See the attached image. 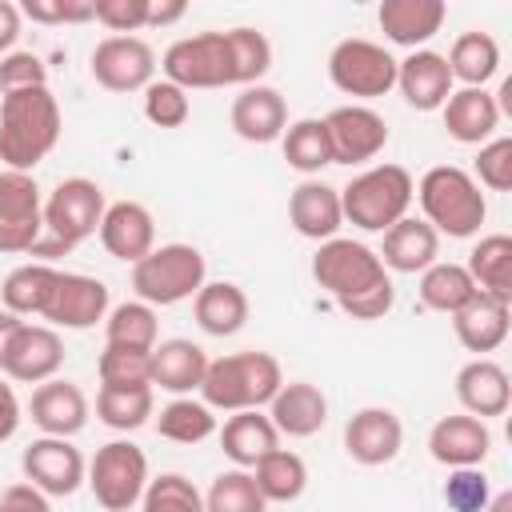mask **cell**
Here are the masks:
<instances>
[{
  "label": "cell",
  "mask_w": 512,
  "mask_h": 512,
  "mask_svg": "<svg viewBox=\"0 0 512 512\" xmlns=\"http://www.w3.org/2000/svg\"><path fill=\"white\" fill-rule=\"evenodd\" d=\"M44 232V200L32 172H0V252H32Z\"/></svg>",
  "instance_id": "8fae6325"
},
{
  "label": "cell",
  "mask_w": 512,
  "mask_h": 512,
  "mask_svg": "<svg viewBox=\"0 0 512 512\" xmlns=\"http://www.w3.org/2000/svg\"><path fill=\"white\" fill-rule=\"evenodd\" d=\"M20 400H16V392H12V384L0 376V444L4 440H12L16 436V428H20Z\"/></svg>",
  "instance_id": "db71d44e"
},
{
  "label": "cell",
  "mask_w": 512,
  "mask_h": 512,
  "mask_svg": "<svg viewBox=\"0 0 512 512\" xmlns=\"http://www.w3.org/2000/svg\"><path fill=\"white\" fill-rule=\"evenodd\" d=\"M48 68L36 52H8L0 56V92H20V88H44Z\"/></svg>",
  "instance_id": "681fc988"
},
{
  "label": "cell",
  "mask_w": 512,
  "mask_h": 512,
  "mask_svg": "<svg viewBox=\"0 0 512 512\" xmlns=\"http://www.w3.org/2000/svg\"><path fill=\"white\" fill-rule=\"evenodd\" d=\"M160 72L168 84L192 88H228V60H224V32H196L168 44Z\"/></svg>",
  "instance_id": "30bf717a"
},
{
  "label": "cell",
  "mask_w": 512,
  "mask_h": 512,
  "mask_svg": "<svg viewBox=\"0 0 512 512\" xmlns=\"http://www.w3.org/2000/svg\"><path fill=\"white\" fill-rule=\"evenodd\" d=\"M228 120H232V132L240 140H248V144H272L288 128V104H284V96L276 88L252 84V88H244L232 100Z\"/></svg>",
  "instance_id": "7402d4cb"
},
{
  "label": "cell",
  "mask_w": 512,
  "mask_h": 512,
  "mask_svg": "<svg viewBox=\"0 0 512 512\" xmlns=\"http://www.w3.org/2000/svg\"><path fill=\"white\" fill-rule=\"evenodd\" d=\"M20 24H24V16H20V4H12V0H0V56L16 52V40H20Z\"/></svg>",
  "instance_id": "11a10c76"
},
{
  "label": "cell",
  "mask_w": 512,
  "mask_h": 512,
  "mask_svg": "<svg viewBox=\"0 0 512 512\" xmlns=\"http://www.w3.org/2000/svg\"><path fill=\"white\" fill-rule=\"evenodd\" d=\"M20 16H28L32 24H84V20H96L92 0H24Z\"/></svg>",
  "instance_id": "f907efd6"
},
{
  "label": "cell",
  "mask_w": 512,
  "mask_h": 512,
  "mask_svg": "<svg viewBox=\"0 0 512 512\" xmlns=\"http://www.w3.org/2000/svg\"><path fill=\"white\" fill-rule=\"evenodd\" d=\"M84 484L92 488V496L104 512H128L132 504H140V496L148 488L144 448L132 440H108L104 448H96Z\"/></svg>",
  "instance_id": "ba28073f"
},
{
  "label": "cell",
  "mask_w": 512,
  "mask_h": 512,
  "mask_svg": "<svg viewBox=\"0 0 512 512\" xmlns=\"http://www.w3.org/2000/svg\"><path fill=\"white\" fill-rule=\"evenodd\" d=\"M252 480L268 504H292L308 488V464H304V456H296L288 448H272L264 460H256Z\"/></svg>",
  "instance_id": "e575fe53"
},
{
  "label": "cell",
  "mask_w": 512,
  "mask_h": 512,
  "mask_svg": "<svg viewBox=\"0 0 512 512\" xmlns=\"http://www.w3.org/2000/svg\"><path fill=\"white\" fill-rule=\"evenodd\" d=\"M464 268H468L476 292L512 304V236H504V232L480 236V244L468 252Z\"/></svg>",
  "instance_id": "d6a6232c"
},
{
  "label": "cell",
  "mask_w": 512,
  "mask_h": 512,
  "mask_svg": "<svg viewBox=\"0 0 512 512\" xmlns=\"http://www.w3.org/2000/svg\"><path fill=\"white\" fill-rule=\"evenodd\" d=\"M412 196H416V180L408 168L372 164L340 188V208H344L348 224H356L364 232H388L396 220L408 216Z\"/></svg>",
  "instance_id": "8992f818"
},
{
  "label": "cell",
  "mask_w": 512,
  "mask_h": 512,
  "mask_svg": "<svg viewBox=\"0 0 512 512\" xmlns=\"http://www.w3.org/2000/svg\"><path fill=\"white\" fill-rule=\"evenodd\" d=\"M60 104L52 88H20L0 100V160L12 172H32L60 140Z\"/></svg>",
  "instance_id": "7a4b0ae2"
},
{
  "label": "cell",
  "mask_w": 512,
  "mask_h": 512,
  "mask_svg": "<svg viewBox=\"0 0 512 512\" xmlns=\"http://www.w3.org/2000/svg\"><path fill=\"white\" fill-rule=\"evenodd\" d=\"M280 384H284V372L272 352H232V356L208 360L200 396L212 412H248V408L272 404Z\"/></svg>",
  "instance_id": "3957f363"
},
{
  "label": "cell",
  "mask_w": 512,
  "mask_h": 512,
  "mask_svg": "<svg viewBox=\"0 0 512 512\" xmlns=\"http://www.w3.org/2000/svg\"><path fill=\"white\" fill-rule=\"evenodd\" d=\"M96 372H100V384L108 388H152V364H148V352H132V348H112L104 344L100 360H96Z\"/></svg>",
  "instance_id": "f6af8a7d"
},
{
  "label": "cell",
  "mask_w": 512,
  "mask_h": 512,
  "mask_svg": "<svg viewBox=\"0 0 512 512\" xmlns=\"http://www.w3.org/2000/svg\"><path fill=\"white\" fill-rule=\"evenodd\" d=\"M140 512H204V492L180 472H160L156 480H148Z\"/></svg>",
  "instance_id": "ee69618b"
},
{
  "label": "cell",
  "mask_w": 512,
  "mask_h": 512,
  "mask_svg": "<svg viewBox=\"0 0 512 512\" xmlns=\"http://www.w3.org/2000/svg\"><path fill=\"white\" fill-rule=\"evenodd\" d=\"M288 220L304 240H332L344 224V208H340V188L324 184V180H300L288 196Z\"/></svg>",
  "instance_id": "603a6c76"
},
{
  "label": "cell",
  "mask_w": 512,
  "mask_h": 512,
  "mask_svg": "<svg viewBox=\"0 0 512 512\" xmlns=\"http://www.w3.org/2000/svg\"><path fill=\"white\" fill-rule=\"evenodd\" d=\"M508 328H512V304L492 300V296H484V292H476V296L452 316L456 340H460L468 352H476V356L496 352V348L508 340Z\"/></svg>",
  "instance_id": "f546056e"
},
{
  "label": "cell",
  "mask_w": 512,
  "mask_h": 512,
  "mask_svg": "<svg viewBox=\"0 0 512 512\" xmlns=\"http://www.w3.org/2000/svg\"><path fill=\"white\" fill-rule=\"evenodd\" d=\"M428 452L444 468H480L484 456L492 452V432L484 420L460 412V416H440L428 432Z\"/></svg>",
  "instance_id": "ffe728a7"
},
{
  "label": "cell",
  "mask_w": 512,
  "mask_h": 512,
  "mask_svg": "<svg viewBox=\"0 0 512 512\" xmlns=\"http://www.w3.org/2000/svg\"><path fill=\"white\" fill-rule=\"evenodd\" d=\"M192 312H196V324L208 332V336H236L244 324H248V296L240 284L232 280H204V288L192 296Z\"/></svg>",
  "instance_id": "1f68e13d"
},
{
  "label": "cell",
  "mask_w": 512,
  "mask_h": 512,
  "mask_svg": "<svg viewBox=\"0 0 512 512\" xmlns=\"http://www.w3.org/2000/svg\"><path fill=\"white\" fill-rule=\"evenodd\" d=\"M268 420H272V428L280 436H292V440L316 436L324 428V420H328V396L308 380L280 384V392L268 404Z\"/></svg>",
  "instance_id": "d4e9b609"
},
{
  "label": "cell",
  "mask_w": 512,
  "mask_h": 512,
  "mask_svg": "<svg viewBox=\"0 0 512 512\" xmlns=\"http://www.w3.org/2000/svg\"><path fill=\"white\" fill-rule=\"evenodd\" d=\"M420 208H424V224L436 228V236H452V240H468L480 232L484 216H488V200L480 192V184L472 180V172L456 168V164H436L420 176L416 184Z\"/></svg>",
  "instance_id": "5b68a950"
},
{
  "label": "cell",
  "mask_w": 512,
  "mask_h": 512,
  "mask_svg": "<svg viewBox=\"0 0 512 512\" xmlns=\"http://www.w3.org/2000/svg\"><path fill=\"white\" fill-rule=\"evenodd\" d=\"M312 280L352 316V320H384L396 304V284L380 256L348 236H332L312 256Z\"/></svg>",
  "instance_id": "6da1fadb"
},
{
  "label": "cell",
  "mask_w": 512,
  "mask_h": 512,
  "mask_svg": "<svg viewBox=\"0 0 512 512\" xmlns=\"http://www.w3.org/2000/svg\"><path fill=\"white\" fill-rule=\"evenodd\" d=\"M0 512H52V508H48V496L24 480L0 492Z\"/></svg>",
  "instance_id": "f5cc1de1"
},
{
  "label": "cell",
  "mask_w": 512,
  "mask_h": 512,
  "mask_svg": "<svg viewBox=\"0 0 512 512\" xmlns=\"http://www.w3.org/2000/svg\"><path fill=\"white\" fill-rule=\"evenodd\" d=\"M156 432L172 444H200L216 432V412L204 404V400H192V396H176L160 408L156 416Z\"/></svg>",
  "instance_id": "b9f144b4"
},
{
  "label": "cell",
  "mask_w": 512,
  "mask_h": 512,
  "mask_svg": "<svg viewBox=\"0 0 512 512\" xmlns=\"http://www.w3.org/2000/svg\"><path fill=\"white\" fill-rule=\"evenodd\" d=\"M184 12H188V4H184V0H148V28L176 24Z\"/></svg>",
  "instance_id": "9f6ffc18"
},
{
  "label": "cell",
  "mask_w": 512,
  "mask_h": 512,
  "mask_svg": "<svg viewBox=\"0 0 512 512\" xmlns=\"http://www.w3.org/2000/svg\"><path fill=\"white\" fill-rule=\"evenodd\" d=\"M220 448L236 468H256V460H264L272 448H280V432L272 428V420L260 408L248 412H232L220 428Z\"/></svg>",
  "instance_id": "4dcf8cb0"
},
{
  "label": "cell",
  "mask_w": 512,
  "mask_h": 512,
  "mask_svg": "<svg viewBox=\"0 0 512 512\" xmlns=\"http://www.w3.org/2000/svg\"><path fill=\"white\" fill-rule=\"evenodd\" d=\"M400 448H404V424L392 408H360L344 424V452L364 468L392 464Z\"/></svg>",
  "instance_id": "e0dca14e"
},
{
  "label": "cell",
  "mask_w": 512,
  "mask_h": 512,
  "mask_svg": "<svg viewBox=\"0 0 512 512\" xmlns=\"http://www.w3.org/2000/svg\"><path fill=\"white\" fill-rule=\"evenodd\" d=\"M104 336L112 348H132V352H152L160 324H156V308L144 300H124L116 308H108L104 316Z\"/></svg>",
  "instance_id": "ab89813d"
},
{
  "label": "cell",
  "mask_w": 512,
  "mask_h": 512,
  "mask_svg": "<svg viewBox=\"0 0 512 512\" xmlns=\"http://www.w3.org/2000/svg\"><path fill=\"white\" fill-rule=\"evenodd\" d=\"M104 316H108V284L96 276H84V272H60L40 320H48V328L84 332Z\"/></svg>",
  "instance_id": "2e32d148"
},
{
  "label": "cell",
  "mask_w": 512,
  "mask_h": 512,
  "mask_svg": "<svg viewBox=\"0 0 512 512\" xmlns=\"http://www.w3.org/2000/svg\"><path fill=\"white\" fill-rule=\"evenodd\" d=\"M20 468H24V480L32 488H40L44 496H72L88 476V464H84L80 448L64 436L32 440L20 456Z\"/></svg>",
  "instance_id": "5bb4252c"
},
{
  "label": "cell",
  "mask_w": 512,
  "mask_h": 512,
  "mask_svg": "<svg viewBox=\"0 0 512 512\" xmlns=\"http://www.w3.org/2000/svg\"><path fill=\"white\" fill-rule=\"evenodd\" d=\"M452 84L456 80L448 72V60L432 48H416L404 60H396V88H400L404 104L416 108V112L444 108V100L452 96Z\"/></svg>",
  "instance_id": "ac0fdd59"
},
{
  "label": "cell",
  "mask_w": 512,
  "mask_h": 512,
  "mask_svg": "<svg viewBox=\"0 0 512 512\" xmlns=\"http://www.w3.org/2000/svg\"><path fill=\"white\" fill-rule=\"evenodd\" d=\"M476 184L488 192H508L512 188V136H492L476 152Z\"/></svg>",
  "instance_id": "7dc6e473"
},
{
  "label": "cell",
  "mask_w": 512,
  "mask_h": 512,
  "mask_svg": "<svg viewBox=\"0 0 512 512\" xmlns=\"http://www.w3.org/2000/svg\"><path fill=\"white\" fill-rule=\"evenodd\" d=\"M28 412H32V424L44 432V436H64L72 440L84 424H88V396L80 392V384L72 380H44L36 384L32 400H28Z\"/></svg>",
  "instance_id": "44dd1931"
},
{
  "label": "cell",
  "mask_w": 512,
  "mask_h": 512,
  "mask_svg": "<svg viewBox=\"0 0 512 512\" xmlns=\"http://www.w3.org/2000/svg\"><path fill=\"white\" fill-rule=\"evenodd\" d=\"M204 276H208V260L196 244H160L132 264L136 300L152 308H172L180 300H192L204 288Z\"/></svg>",
  "instance_id": "52a82bcc"
},
{
  "label": "cell",
  "mask_w": 512,
  "mask_h": 512,
  "mask_svg": "<svg viewBox=\"0 0 512 512\" xmlns=\"http://www.w3.org/2000/svg\"><path fill=\"white\" fill-rule=\"evenodd\" d=\"M280 144H284V160H288V168H296V172L308 176V180H312L320 168L332 164V140H328L324 120H316V116L292 120V124L284 128Z\"/></svg>",
  "instance_id": "74e56055"
},
{
  "label": "cell",
  "mask_w": 512,
  "mask_h": 512,
  "mask_svg": "<svg viewBox=\"0 0 512 512\" xmlns=\"http://www.w3.org/2000/svg\"><path fill=\"white\" fill-rule=\"evenodd\" d=\"M204 512H268V500L260 496L248 468H228L204 492Z\"/></svg>",
  "instance_id": "7bdbcfd3"
},
{
  "label": "cell",
  "mask_w": 512,
  "mask_h": 512,
  "mask_svg": "<svg viewBox=\"0 0 512 512\" xmlns=\"http://www.w3.org/2000/svg\"><path fill=\"white\" fill-rule=\"evenodd\" d=\"M100 244L108 256L136 264L156 248V220L140 200H116L104 208L100 220Z\"/></svg>",
  "instance_id": "d6986e66"
},
{
  "label": "cell",
  "mask_w": 512,
  "mask_h": 512,
  "mask_svg": "<svg viewBox=\"0 0 512 512\" xmlns=\"http://www.w3.org/2000/svg\"><path fill=\"white\" fill-rule=\"evenodd\" d=\"M328 80L336 92L356 100H376L396 88V56L364 36H348L328 56Z\"/></svg>",
  "instance_id": "9c48e42d"
},
{
  "label": "cell",
  "mask_w": 512,
  "mask_h": 512,
  "mask_svg": "<svg viewBox=\"0 0 512 512\" xmlns=\"http://www.w3.org/2000/svg\"><path fill=\"white\" fill-rule=\"evenodd\" d=\"M444 0H384L376 8V20H380V32L400 44V48H424L440 28H444Z\"/></svg>",
  "instance_id": "484cf974"
},
{
  "label": "cell",
  "mask_w": 512,
  "mask_h": 512,
  "mask_svg": "<svg viewBox=\"0 0 512 512\" xmlns=\"http://www.w3.org/2000/svg\"><path fill=\"white\" fill-rule=\"evenodd\" d=\"M156 412V400H152V388H108L100 384L96 392V420L116 428V432H136L148 424V416Z\"/></svg>",
  "instance_id": "60d3db41"
},
{
  "label": "cell",
  "mask_w": 512,
  "mask_h": 512,
  "mask_svg": "<svg viewBox=\"0 0 512 512\" xmlns=\"http://www.w3.org/2000/svg\"><path fill=\"white\" fill-rule=\"evenodd\" d=\"M224 60H228V84L252 88L272 68V44L256 28H228L224 32Z\"/></svg>",
  "instance_id": "f35d334b"
},
{
  "label": "cell",
  "mask_w": 512,
  "mask_h": 512,
  "mask_svg": "<svg viewBox=\"0 0 512 512\" xmlns=\"http://www.w3.org/2000/svg\"><path fill=\"white\" fill-rule=\"evenodd\" d=\"M380 264L388 272H404V276H416L424 272L428 264H436L440 256V236L432 224L416 220V216H404L396 220L388 232H384V244H380Z\"/></svg>",
  "instance_id": "f1b7e54d"
},
{
  "label": "cell",
  "mask_w": 512,
  "mask_h": 512,
  "mask_svg": "<svg viewBox=\"0 0 512 512\" xmlns=\"http://www.w3.org/2000/svg\"><path fill=\"white\" fill-rule=\"evenodd\" d=\"M444 128L452 140L460 144H488L500 128V100L484 88H452V96L444 100Z\"/></svg>",
  "instance_id": "4316f807"
},
{
  "label": "cell",
  "mask_w": 512,
  "mask_h": 512,
  "mask_svg": "<svg viewBox=\"0 0 512 512\" xmlns=\"http://www.w3.org/2000/svg\"><path fill=\"white\" fill-rule=\"evenodd\" d=\"M20 324H24L20 316H12V312L0 308V364H4V352H8V344H12V336H16Z\"/></svg>",
  "instance_id": "6f0895ef"
},
{
  "label": "cell",
  "mask_w": 512,
  "mask_h": 512,
  "mask_svg": "<svg viewBox=\"0 0 512 512\" xmlns=\"http://www.w3.org/2000/svg\"><path fill=\"white\" fill-rule=\"evenodd\" d=\"M472 296H476V284H472L464 264L436 260L420 272V304L440 312V316H456Z\"/></svg>",
  "instance_id": "d590c367"
},
{
  "label": "cell",
  "mask_w": 512,
  "mask_h": 512,
  "mask_svg": "<svg viewBox=\"0 0 512 512\" xmlns=\"http://www.w3.org/2000/svg\"><path fill=\"white\" fill-rule=\"evenodd\" d=\"M332 140V164H368L388 144V124L368 104H340L324 116Z\"/></svg>",
  "instance_id": "4fadbf2b"
},
{
  "label": "cell",
  "mask_w": 512,
  "mask_h": 512,
  "mask_svg": "<svg viewBox=\"0 0 512 512\" xmlns=\"http://www.w3.org/2000/svg\"><path fill=\"white\" fill-rule=\"evenodd\" d=\"M92 80L108 92H144L156 76V52L140 36H104L92 48Z\"/></svg>",
  "instance_id": "7c38bea8"
},
{
  "label": "cell",
  "mask_w": 512,
  "mask_h": 512,
  "mask_svg": "<svg viewBox=\"0 0 512 512\" xmlns=\"http://www.w3.org/2000/svg\"><path fill=\"white\" fill-rule=\"evenodd\" d=\"M92 12L108 32H120V36L148 28V0H92Z\"/></svg>",
  "instance_id": "816d5d0a"
},
{
  "label": "cell",
  "mask_w": 512,
  "mask_h": 512,
  "mask_svg": "<svg viewBox=\"0 0 512 512\" xmlns=\"http://www.w3.org/2000/svg\"><path fill=\"white\" fill-rule=\"evenodd\" d=\"M64 364V340L56 328L48 324H20L8 352H4V364H0V376L8 380H20V384H44L60 372Z\"/></svg>",
  "instance_id": "9a60e30c"
},
{
  "label": "cell",
  "mask_w": 512,
  "mask_h": 512,
  "mask_svg": "<svg viewBox=\"0 0 512 512\" xmlns=\"http://www.w3.org/2000/svg\"><path fill=\"white\" fill-rule=\"evenodd\" d=\"M456 400L468 416L476 420H488V416H504L508 404H512V384H508V372L488 360V356H476L468 360L460 372H456Z\"/></svg>",
  "instance_id": "cb8c5ba5"
},
{
  "label": "cell",
  "mask_w": 512,
  "mask_h": 512,
  "mask_svg": "<svg viewBox=\"0 0 512 512\" xmlns=\"http://www.w3.org/2000/svg\"><path fill=\"white\" fill-rule=\"evenodd\" d=\"M144 116L156 124V128H180L188 116H192V100L184 88L168 84V80H152L144 88Z\"/></svg>",
  "instance_id": "bcb514c9"
},
{
  "label": "cell",
  "mask_w": 512,
  "mask_h": 512,
  "mask_svg": "<svg viewBox=\"0 0 512 512\" xmlns=\"http://www.w3.org/2000/svg\"><path fill=\"white\" fill-rule=\"evenodd\" d=\"M56 280H60V268H52L44 260H32V264L12 268L4 276V284H0L4 312H12V316H44Z\"/></svg>",
  "instance_id": "836d02e7"
},
{
  "label": "cell",
  "mask_w": 512,
  "mask_h": 512,
  "mask_svg": "<svg viewBox=\"0 0 512 512\" xmlns=\"http://www.w3.org/2000/svg\"><path fill=\"white\" fill-rule=\"evenodd\" d=\"M444 60L452 80H460L464 88H484L500 68V44L488 32H460Z\"/></svg>",
  "instance_id": "8d00e7d4"
},
{
  "label": "cell",
  "mask_w": 512,
  "mask_h": 512,
  "mask_svg": "<svg viewBox=\"0 0 512 512\" xmlns=\"http://www.w3.org/2000/svg\"><path fill=\"white\" fill-rule=\"evenodd\" d=\"M148 364H152V388L188 396V392H200V380L208 372V352L184 336H172L148 352Z\"/></svg>",
  "instance_id": "83f0119b"
},
{
  "label": "cell",
  "mask_w": 512,
  "mask_h": 512,
  "mask_svg": "<svg viewBox=\"0 0 512 512\" xmlns=\"http://www.w3.org/2000/svg\"><path fill=\"white\" fill-rule=\"evenodd\" d=\"M484 512H512V492H500V496H492Z\"/></svg>",
  "instance_id": "680465c9"
},
{
  "label": "cell",
  "mask_w": 512,
  "mask_h": 512,
  "mask_svg": "<svg viewBox=\"0 0 512 512\" xmlns=\"http://www.w3.org/2000/svg\"><path fill=\"white\" fill-rule=\"evenodd\" d=\"M104 208H108L104 188L96 180H88V176L60 180L44 200V232L32 244V256H44V264H48L52 256L72 252L80 240L100 232Z\"/></svg>",
  "instance_id": "277c9868"
},
{
  "label": "cell",
  "mask_w": 512,
  "mask_h": 512,
  "mask_svg": "<svg viewBox=\"0 0 512 512\" xmlns=\"http://www.w3.org/2000/svg\"><path fill=\"white\" fill-rule=\"evenodd\" d=\"M488 500H492V488L480 468H452V476L444 480V504L452 512H484Z\"/></svg>",
  "instance_id": "c3c4849f"
}]
</instances>
